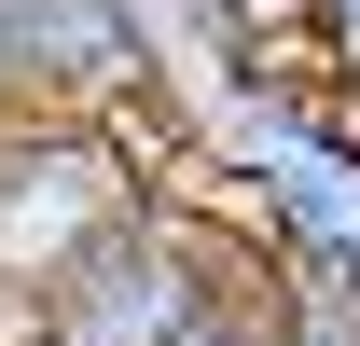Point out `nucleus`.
Masks as SVG:
<instances>
[{
  "instance_id": "obj_1",
  "label": "nucleus",
  "mask_w": 360,
  "mask_h": 346,
  "mask_svg": "<svg viewBox=\"0 0 360 346\" xmlns=\"http://www.w3.org/2000/svg\"><path fill=\"white\" fill-rule=\"evenodd\" d=\"M250 277V236H236L222 194H194V180H153L111 236H97L70 277H56L14 333H42V346H180L208 305Z\"/></svg>"
},
{
  "instance_id": "obj_2",
  "label": "nucleus",
  "mask_w": 360,
  "mask_h": 346,
  "mask_svg": "<svg viewBox=\"0 0 360 346\" xmlns=\"http://www.w3.org/2000/svg\"><path fill=\"white\" fill-rule=\"evenodd\" d=\"M167 180L125 111H0V333Z\"/></svg>"
},
{
  "instance_id": "obj_3",
  "label": "nucleus",
  "mask_w": 360,
  "mask_h": 346,
  "mask_svg": "<svg viewBox=\"0 0 360 346\" xmlns=\"http://www.w3.org/2000/svg\"><path fill=\"white\" fill-rule=\"evenodd\" d=\"M208 194L236 208V236H250L277 277H347L360 291V111L305 97V111L264 125Z\"/></svg>"
},
{
  "instance_id": "obj_4",
  "label": "nucleus",
  "mask_w": 360,
  "mask_h": 346,
  "mask_svg": "<svg viewBox=\"0 0 360 346\" xmlns=\"http://www.w3.org/2000/svg\"><path fill=\"white\" fill-rule=\"evenodd\" d=\"M264 346H360V291H347V277H277V263H264Z\"/></svg>"
},
{
  "instance_id": "obj_5",
  "label": "nucleus",
  "mask_w": 360,
  "mask_h": 346,
  "mask_svg": "<svg viewBox=\"0 0 360 346\" xmlns=\"http://www.w3.org/2000/svg\"><path fill=\"white\" fill-rule=\"evenodd\" d=\"M291 56L333 111H360V0H291Z\"/></svg>"
},
{
  "instance_id": "obj_6",
  "label": "nucleus",
  "mask_w": 360,
  "mask_h": 346,
  "mask_svg": "<svg viewBox=\"0 0 360 346\" xmlns=\"http://www.w3.org/2000/svg\"><path fill=\"white\" fill-rule=\"evenodd\" d=\"M180 346H264V250H250V277H236V291L208 305V319H194Z\"/></svg>"
},
{
  "instance_id": "obj_7",
  "label": "nucleus",
  "mask_w": 360,
  "mask_h": 346,
  "mask_svg": "<svg viewBox=\"0 0 360 346\" xmlns=\"http://www.w3.org/2000/svg\"><path fill=\"white\" fill-rule=\"evenodd\" d=\"M0 111H28V0H0Z\"/></svg>"
},
{
  "instance_id": "obj_8",
  "label": "nucleus",
  "mask_w": 360,
  "mask_h": 346,
  "mask_svg": "<svg viewBox=\"0 0 360 346\" xmlns=\"http://www.w3.org/2000/svg\"><path fill=\"white\" fill-rule=\"evenodd\" d=\"M0 346H42V333H0Z\"/></svg>"
}]
</instances>
